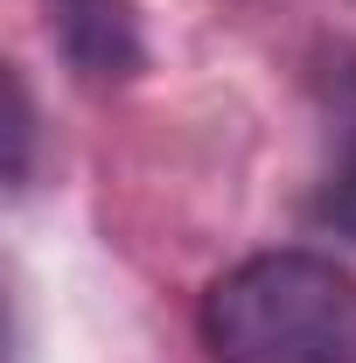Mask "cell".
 Masks as SVG:
<instances>
[{
  "mask_svg": "<svg viewBox=\"0 0 356 363\" xmlns=\"http://www.w3.org/2000/svg\"><path fill=\"white\" fill-rule=\"evenodd\" d=\"M7 98H14V182L28 175V133H35V112H28V91H21V77H7Z\"/></svg>",
  "mask_w": 356,
  "mask_h": 363,
  "instance_id": "obj_4",
  "label": "cell"
},
{
  "mask_svg": "<svg viewBox=\"0 0 356 363\" xmlns=\"http://www.w3.org/2000/svg\"><path fill=\"white\" fill-rule=\"evenodd\" d=\"M308 112H314L308 224L356 245V43H321L314 49Z\"/></svg>",
  "mask_w": 356,
  "mask_h": 363,
  "instance_id": "obj_2",
  "label": "cell"
},
{
  "mask_svg": "<svg viewBox=\"0 0 356 363\" xmlns=\"http://www.w3.org/2000/svg\"><path fill=\"white\" fill-rule=\"evenodd\" d=\"M56 43L70 56L77 77H133L140 70V28H133V7L126 0H56Z\"/></svg>",
  "mask_w": 356,
  "mask_h": 363,
  "instance_id": "obj_3",
  "label": "cell"
},
{
  "mask_svg": "<svg viewBox=\"0 0 356 363\" xmlns=\"http://www.w3.org/2000/svg\"><path fill=\"white\" fill-rule=\"evenodd\" d=\"M217 363H356V272L321 252H259L203 294Z\"/></svg>",
  "mask_w": 356,
  "mask_h": 363,
  "instance_id": "obj_1",
  "label": "cell"
}]
</instances>
